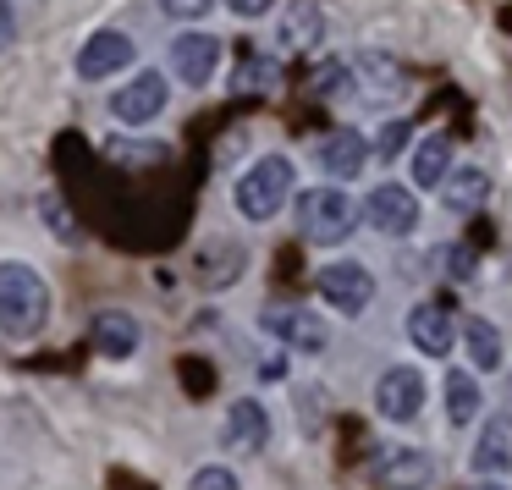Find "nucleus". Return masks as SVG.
Instances as JSON below:
<instances>
[{
	"label": "nucleus",
	"mask_w": 512,
	"mask_h": 490,
	"mask_svg": "<svg viewBox=\"0 0 512 490\" xmlns=\"http://www.w3.org/2000/svg\"><path fill=\"white\" fill-rule=\"evenodd\" d=\"M56 314V292L23 259H0V336L6 342H39Z\"/></svg>",
	"instance_id": "nucleus-1"
},
{
	"label": "nucleus",
	"mask_w": 512,
	"mask_h": 490,
	"mask_svg": "<svg viewBox=\"0 0 512 490\" xmlns=\"http://www.w3.org/2000/svg\"><path fill=\"white\" fill-rule=\"evenodd\" d=\"M292 188H298V166H292L287 155H259L254 166L237 177L232 204H237V215H243V221L265 226V221H276V215L287 210Z\"/></svg>",
	"instance_id": "nucleus-2"
},
{
	"label": "nucleus",
	"mask_w": 512,
	"mask_h": 490,
	"mask_svg": "<svg viewBox=\"0 0 512 490\" xmlns=\"http://www.w3.org/2000/svg\"><path fill=\"white\" fill-rule=\"evenodd\" d=\"M358 221H364V204H353L342 188H309L298 193V237L314 248H336L347 243V237L358 232Z\"/></svg>",
	"instance_id": "nucleus-3"
},
{
	"label": "nucleus",
	"mask_w": 512,
	"mask_h": 490,
	"mask_svg": "<svg viewBox=\"0 0 512 490\" xmlns=\"http://www.w3.org/2000/svg\"><path fill=\"white\" fill-rule=\"evenodd\" d=\"M259 331L276 347H287V353H309V358H320L325 347H331V325L314 309H303V303H270V309L259 314Z\"/></svg>",
	"instance_id": "nucleus-4"
},
{
	"label": "nucleus",
	"mask_w": 512,
	"mask_h": 490,
	"mask_svg": "<svg viewBox=\"0 0 512 490\" xmlns=\"http://www.w3.org/2000/svg\"><path fill=\"white\" fill-rule=\"evenodd\" d=\"M133 61H138L133 34H122V28H94L78 45V56H72V72H78L83 83H111V78H122Z\"/></svg>",
	"instance_id": "nucleus-5"
},
{
	"label": "nucleus",
	"mask_w": 512,
	"mask_h": 490,
	"mask_svg": "<svg viewBox=\"0 0 512 490\" xmlns=\"http://www.w3.org/2000/svg\"><path fill=\"white\" fill-rule=\"evenodd\" d=\"M314 287H320V298L331 303L342 320H358V314L375 303V270L358 265V259H331V265L314 276Z\"/></svg>",
	"instance_id": "nucleus-6"
},
{
	"label": "nucleus",
	"mask_w": 512,
	"mask_h": 490,
	"mask_svg": "<svg viewBox=\"0 0 512 490\" xmlns=\"http://www.w3.org/2000/svg\"><path fill=\"white\" fill-rule=\"evenodd\" d=\"M424 397H430V386H424V375L413 364H391L375 380V413L386 424H413L424 413Z\"/></svg>",
	"instance_id": "nucleus-7"
},
{
	"label": "nucleus",
	"mask_w": 512,
	"mask_h": 490,
	"mask_svg": "<svg viewBox=\"0 0 512 490\" xmlns=\"http://www.w3.org/2000/svg\"><path fill=\"white\" fill-rule=\"evenodd\" d=\"M166 100H171L166 72L144 67V72H133V83H122V89L111 94V116L122 127H149L160 111H166Z\"/></svg>",
	"instance_id": "nucleus-8"
},
{
	"label": "nucleus",
	"mask_w": 512,
	"mask_h": 490,
	"mask_svg": "<svg viewBox=\"0 0 512 490\" xmlns=\"http://www.w3.org/2000/svg\"><path fill=\"white\" fill-rule=\"evenodd\" d=\"M171 72H177V83H188V89H204V83L221 72V34H210V28L177 34L171 39Z\"/></svg>",
	"instance_id": "nucleus-9"
},
{
	"label": "nucleus",
	"mask_w": 512,
	"mask_h": 490,
	"mask_svg": "<svg viewBox=\"0 0 512 490\" xmlns=\"http://www.w3.org/2000/svg\"><path fill=\"white\" fill-rule=\"evenodd\" d=\"M364 221L375 226L380 237H408V232H419V193H413V188H397V182H380V188L364 199Z\"/></svg>",
	"instance_id": "nucleus-10"
},
{
	"label": "nucleus",
	"mask_w": 512,
	"mask_h": 490,
	"mask_svg": "<svg viewBox=\"0 0 512 490\" xmlns=\"http://www.w3.org/2000/svg\"><path fill=\"white\" fill-rule=\"evenodd\" d=\"M221 446L232 457H254L270 446V413L259 397H237L232 408H226V424H221Z\"/></svg>",
	"instance_id": "nucleus-11"
},
{
	"label": "nucleus",
	"mask_w": 512,
	"mask_h": 490,
	"mask_svg": "<svg viewBox=\"0 0 512 490\" xmlns=\"http://www.w3.org/2000/svg\"><path fill=\"white\" fill-rule=\"evenodd\" d=\"M314 166H320L325 177H336V182L364 177V166H369V138L358 133V127H336L331 138H320V144H314Z\"/></svg>",
	"instance_id": "nucleus-12"
},
{
	"label": "nucleus",
	"mask_w": 512,
	"mask_h": 490,
	"mask_svg": "<svg viewBox=\"0 0 512 490\" xmlns=\"http://www.w3.org/2000/svg\"><path fill=\"white\" fill-rule=\"evenodd\" d=\"M408 342L419 347L424 358H446L457 347V320L446 303H413L408 309Z\"/></svg>",
	"instance_id": "nucleus-13"
},
{
	"label": "nucleus",
	"mask_w": 512,
	"mask_h": 490,
	"mask_svg": "<svg viewBox=\"0 0 512 490\" xmlns=\"http://www.w3.org/2000/svg\"><path fill=\"white\" fill-rule=\"evenodd\" d=\"M375 479H386L391 490H430L435 457L419 446H386V452H375Z\"/></svg>",
	"instance_id": "nucleus-14"
},
{
	"label": "nucleus",
	"mask_w": 512,
	"mask_h": 490,
	"mask_svg": "<svg viewBox=\"0 0 512 490\" xmlns=\"http://www.w3.org/2000/svg\"><path fill=\"white\" fill-rule=\"evenodd\" d=\"M89 336H94V347H100V358H111V364H122V358H133L138 347H144V325L127 309H100L89 320Z\"/></svg>",
	"instance_id": "nucleus-15"
},
{
	"label": "nucleus",
	"mask_w": 512,
	"mask_h": 490,
	"mask_svg": "<svg viewBox=\"0 0 512 490\" xmlns=\"http://www.w3.org/2000/svg\"><path fill=\"white\" fill-rule=\"evenodd\" d=\"M435 193H441L446 215H474L479 204L490 199V171H485V166H452Z\"/></svg>",
	"instance_id": "nucleus-16"
},
{
	"label": "nucleus",
	"mask_w": 512,
	"mask_h": 490,
	"mask_svg": "<svg viewBox=\"0 0 512 490\" xmlns=\"http://www.w3.org/2000/svg\"><path fill=\"white\" fill-rule=\"evenodd\" d=\"M468 468H474L479 479H501L512 468V424L507 419H490L485 430H479L474 452H468Z\"/></svg>",
	"instance_id": "nucleus-17"
},
{
	"label": "nucleus",
	"mask_w": 512,
	"mask_h": 490,
	"mask_svg": "<svg viewBox=\"0 0 512 490\" xmlns=\"http://www.w3.org/2000/svg\"><path fill=\"white\" fill-rule=\"evenodd\" d=\"M276 39L281 50H314L325 39V12H320V0H292L287 12H281L276 23Z\"/></svg>",
	"instance_id": "nucleus-18"
},
{
	"label": "nucleus",
	"mask_w": 512,
	"mask_h": 490,
	"mask_svg": "<svg viewBox=\"0 0 512 490\" xmlns=\"http://www.w3.org/2000/svg\"><path fill=\"white\" fill-rule=\"evenodd\" d=\"M446 171H452V138H446V133L419 138V144H413V160H408L413 188H419V193L441 188V182H446Z\"/></svg>",
	"instance_id": "nucleus-19"
},
{
	"label": "nucleus",
	"mask_w": 512,
	"mask_h": 490,
	"mask_svg": "<svg viewBox=\"0 0 512 490\" xmlns=\"http://www.w3.org/2000/svg\"><path fill=\"white\" fill-rule=\"evenodd\" d=\"M353 72L364 78V100H402V94H408L402 67L386 56V50H364V56L353 61Z\"/></svg>",
	"instance_id": "nucleus-20"
},
{
	"label": "nucleus",
	"mask_w": 512,
	"mask_h": 490,
	"mask_svg": "<svg viewBox=\"0 0 512 490\" xmlns=\"http://www.w3.org/2000/svg\"><path fill=\"white\" fill-rule=\"evenodd\" d=\"M463 353L479 375H485V369H501V331L490 320H479V314H468L463 320Z\"/></svg>",
	"instance_id": "nucleus-21"
},
{
	"label": "nucleus",
	"mask_w": 512,
	"mask_h": 490,
	"mask_svg": "<svg viewBox=\"0 0 512 490\" xmlns=\"http://www.w3.org/2000/svg\"><path fill=\"white\" fill-rule=\"evenodd\" d=\"M479 408H485V391H479V380L463 375V369H452V375H446V419L463 430V424L479 419Z\"/></svg>",
	"instance_id": "nucleus-22"
},
{
	"label": "nucleus",
	"mask_w": 512,
	"mask_h": 490,
	"mask_svg": "<svg viewBox=\"0 0 512 490\" xmlns=\"http://www.w3.org/2000/svg\"><path fill=\"white\" fill-rule=\"evenodd\" d=\"M353 83H358V72H353V61H331V67H320L314 72V94H320V100H353Z\"/></svg>",
	"instance_id": "nucleus-23"
},
{
	"label": "nucleus",
	"mask_w": 512,
	"mask_h": 490,
	"mask_svg": "<svg viewBox=\"0 0 512 490\" xmlns=\"http://www.w3.org/2000/svg\"><path fill=\"white\" fill-rule=\"evenodd\" d=\"M276 78H281V67L270 56H248V61H237V83H232V89L265 94V89H276Z\"/></svg>",
	"instance_id": "nucleus-24"
},
{
	"label": "nucleus",
	"mask_w": 512,
	"mask_h": 490,
	"mask_svg": "<svg viewBox=\"0 0 512 490\" xmlns=\"http://www.w3.org/2000/svg\"><path fill=\"white\" fill-rule=\"evenodd\" d=\"M188 490H243V479H237L226 463H204V468H193Z\"/></svg>",
	"instance_id": "nucleus-25"
},
{
	"label": "nucleus",
	"mask_w": 512,
	"mask_h": 490,
	"mask_svg": "<svg viewBox=\"0 0 512 490\" xmlns=\"http://www.w3.org/2000/svg\"><path fill=\"white\" fill-rule=\"evenodd\" d=\"M155 6L171 17V23H199V17L210 12L215 0H155Z\"/></svg>",
	"instance_id": "nucleus-26"
},
{
	"label": "nucleus",
	"mask_w": 512,
	"mask_h": 490,
	"mask_svg": "<svg viewBox=\"0 0 512 490\" xmlns=\"http://www.w3.org/2000/svg\"><path fill=\"white\" fill-rule=\"evenodd\" d=\"M402 144H408V122H386V127H380V138H375V160H391Z\"/></svg>",
	"instance_id": "nucleus-27"
},
{
	"label": "nucleus",
	"mask_w": 512,
	"mask_h": 490,
	"mask_svg": "<svg viewBox=\"0 0 512 490\" xmlns=\"http://www.w3.org/2000/svg\"><path fill=\"white\" fill-rule=\"evenodd\" d=\"M39 215H45V221L56 226V237H72V221H67V210H61L56 193H50V199H39Z\"/></svg>",
	"instance_id": "nucleus-28"
},
{
	"label": "nucleus",
	"mask_w": 512,
	"mask_h": 490,
	"mask_svg": "<svg viewBox=\"0 0 512 490\" xmlns=\"http://www.w3.org/2000/svg\"><path fill=\"white\" fill-rule=\"evenodd\" d=\"M446 276H474V248H446Z\"/></svg>",
	"instance_id": "nucleus-29"
},
{
	"label": "nucleus",
	"mask_w": 512,
	"mask_h": 490,
	"mask_svg": "<svg viewBox=\"0 0 512 490\" xmlns=\"http://www.w3.org/2000/svg\"><path fill=\"white\" fill-rule=\"evenodd\" d=\"M226 12H232V17H265L270 0H226Z\"/></svg>",
	"instance_id": "nucleus-30"
},
{
	"label": "nucleus",
	"mask_w": 512,
	"mask_h": 490,
	"mask_svg": "<svg viewBox=\"0 0 512 490\" xmlns=\"http://www.w3.org/2000/svg\"><path fill=\"white\" fill-rule=\"evenodd\" d=\"M17 39V12H12V0H0V45H12Z\"/></svg>",
	"instance_id": "nucleus-31"
},
{
	"label": "nucleus",
	"mask_w": 512,
	"mask_h": 490,
	"mask_svg": "<svg viewBox=\"0 0 512 490\" xmlns=\"http://www.w3.org/2000/svg\"><path fill=\"white\" fill-rule=\"evenodd\" d=\"M501 419L512 424V380H507V397H501Z\"/></svg>",
	"instance_id": "nucleus-32"
},
{
	"label": "nucleus",
	"mask_w": 512,
	"mask_h": 490,
	"mask_svg": "<svg viewBox=\"0 0 512 490\" xmlns=\"http://www.w3.org/2000/svg\"><path fill=\"white\" fill-rule=\"evenodd\" d=\"M479 490H501V485H479Z\"/></svg>",
	"instance_id": "nucleus-33"
}]
</instances>
